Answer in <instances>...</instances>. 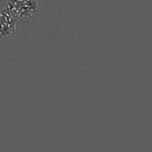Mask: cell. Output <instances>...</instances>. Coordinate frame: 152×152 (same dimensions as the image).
I'll return each instance as SVG.
<instances>
[{
    "label": "cell",
    "instance_id": "1",
    "mask_svg": "<svg viewBox=\"0 0 152 152\" xmlns=\"http://www.w3.org/2000/svg\"><path fill=\"white\" fill-rule=\"evenodd\" d=\"M39 6V0H8L4 7L16 19L28 21L36 18Z\"/></svg>",
    "mask_w": 152,
    "mask_h": 152
},
{
    "label": "cell",
    "instance_id": "2",
    "mask_svg": "<svg viewBox=\"0 0 152 152\" xmlns=\"http://www.w3.org/2000/svg\"><path fill=\"white\" fill-rule=\"evenodd\" d=\"M16 31V18L5 7H0V39L8 38Z\"/></svg>",
    "mask_w": 152,
    "mask_h": 152
}]
</instances>
